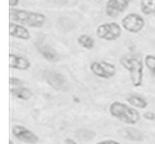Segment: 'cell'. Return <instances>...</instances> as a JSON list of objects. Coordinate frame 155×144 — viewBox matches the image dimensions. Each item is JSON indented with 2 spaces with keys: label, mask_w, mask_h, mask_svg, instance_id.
Segmentation results:
<instances>
[{
  "label": "cell",
  "mask_w": 155,
  "mask_h": 144,
  "mask_svg": "<svg viewBox=\"0 0 155 144\" xmlns=\"http://www.w3.org/2000/svg\"><path fill=\"white\" fill-rule=\"evenodd\" d=\"M9 17L12 22L32 28H41L46 21V16L44 14L21 8H11Z\"/></svg>",
  "instance_id": "1"
},
{
  "label": "cell",
  "mask_w": 155,
  "mask_h": 144,
  "mask_svg": "<svg viewBox=\"0 0 155 144\" xmlns=\"http://www.w3.org/2000/svg\"><path fill=\"white\" fill-rule=\"evenodd\" d=\"M109 113L112 117L128 125H136L141 119L140 113L136 109L120 101L110 104Z\"/></svg>",
  "instance_id": "2"
},
{
  "label": "cell",
  "mask_w": 155,
  "mask_h": 144,
  "mask_svg": "<svg viewBox=\"0 0 155 144\" xmlns=\"http://www.w3.org/2000/svg\"><path fill=\"white\" fill-rule=\"evenodd\" d=\"M120 63L129 72L133 87L142 86L144 75V64L142 59L136 56H124L120 59Z\"/></svg>",
  "instance_id": "3"
},
{
  "label": "cell",
  "mask_w": 155,
  "mask_h": 144,
  "mask_svg": "<svg viewBox=\"0 0 155 144\" xmlns=\"http://www.w3.org/2000/svg\"><path fill=\"white\" fill-rule=\"evenodd\" d=\"M122 27L117 22H107L97 27L95 34L102 40L112 42L117 40L122 36Z\"/></svg>",
  "instance_id": "4"
},
{
  "label": "cell",
  "mask_w": 155,
  "mask_h": 144,
  "mask_svg": "<svg viewBox=\"0 0 155 144\" xmlns=\"http://www.w3.org/2000/svg\"><path fill=\"white\" fill-rule=\"evenodd\" d=\"M145 26V19L139 14L130 13L121 20V27L130 33H139Z\"/></svg>",
  "instance_id": "5"
},
{
  "label": "cell",
  "mask_w": 155,
  "mask_h": 144,
  "mask_svg": "<svg viewBox=\"0 0 155 144\" xmlns=\"http://www.w3.org/2000/svg\"><path fill=\"white\" fill-rule=\"evenodd\" d=\"M91 72L103 79H110L116 75L117 68L113 63L105 61H93L89 66Z\"/></svg>",
  "instance_id": "6"
},
{
  "label": "cell",
  "mask_w": 155,
  "mask_h": 144,
  "mask_svg": "<svg viewBox=\"0 0 155 144\" xmlns=\"http://www.w3.org/2000/svg\"><path fill=\"white\" fill-rule=\"evenodd\" d=\"M12 135L20 141L27 144L39 143V137L32 130L22 125H15L12 128Z\"/></svg>",
  "instance_id": "7"
},
{
  "label": "cell",
  "mask_w": 155,
  "mask_h": 144,
  "mask_svg": "<svg viewBox=\"0 0 155 144\" xmlns=\"http://www.w3.org/2000/svg\"><path fill=\"white\" fill-rule=\"evenodd\" d=\"M130 3V0H107L105 5L106 15L109 18H116L124 13Z\"/></svg>",
  "instance_id": "8"
},
{
  "label": "cell",
  "mask_w": 155,
  "mask_h": 144,
  "mask_svg": "<svg viewBox=\"0 0 155 144\" xmlns=\"http://www.w3.org/2000/svg\"><path fill=\"white\" fill-rule=\"evenodd\" d=\"M9 35L12 37L24 41H28L31 38V34L25 26L12 21L9 22Z\"/></svg>",
  "instance_id": "9"
},
{
  "label": "cell",
  "mask_w": 155,
  "mask_h": 144,
  "mask_svg": "<svg viewBox=\"0 0 155 144\" xmlns=\"http://www.w3.org/2000/svg\"><path fill=\"white\" fill-rule=\"evenodd\" d=\"M9 67L17 70L26 71L31 67V62L26 57L19 54H9Z\"/></svg>",
  "instance_id": "10"
},
{
  "label": "cell",
  "mask_w": 155,
  "mask_h": 144,
  "mask_svg": "<svg viewBox=\"0 0 155 144\" xmlns=\"http://www.w3.org/2000/svg\"><path fill=\"white\" fill-rule=\"evenodd\" d=\"M45 79L50 86L56 90L61 88L65 82L64 77L61 73L54 72V71H49L46 72L45 75Z\"/></svg>",
  "instance_id": "11"
},
{
  "label": "cell",
  "mask_w": 155,
  "mask_h": 144,
  "mask_svg": "<svg viewBox=\"0 0 155 144\" xmlns=\"http://www.w3.org/2000/svg\"><path fill=\"white\" fill-rule=\"evenodd\" d=\"M10 94L14 98L24 101H29L33 96V93L31 89L27 87H22V86L11 88Z\"/></svg>",
  "instance_id": "12"
},
{
  "label": "cell",
  "mask_w": 155,
  "mask_h": 144,
  "mask_svg": "<svg viewBox=\"0 0 155 144\" xmlns=\"http://www.w3.org/2000/svg\"><path fill=\"white\" fill-rule=\"evenodd\" d=\"M127 101L133 107L141 109V110L147 108L148 106V102L147 100L138 95H130L127 98Z\"/></svg>",
  "instance_id": "13"
},
{
  "label": "cell",
  "mask_w": 155,
  "mask_h": 144,
  "mask_svg": "<svg viewBox=\"0 0 155 144\" xmlns=\"http://www.w3.org/2000/svg\"><path fill=\"white\" fill-rule=\"evenodd\" d=\"M77 43L86 50H92L95 47V39L89 35L83 33L80 35L77 39Z\"/></svg>",
  "instance_id": "14"
},
{
  "label": "cell",
  "mask_w": 155,
  "mask_h": 144,
  "mask_svg": "<svg viewBox=\"0 0 155 144\" xmlns=\"http://www.w3.org/2000/svg\"><path fill=\"white\" fill-rule=\"evenodd\" d=\"M39 52L41 56L48 62H54L58 60V54L54 49L48 45L41 47L39 49Z\"/></svg>",
  "instance_id": "15"
},
{
  "label": "cell",
  "mask_w": 155,
  "mask_h": 144,
  "mask_svg": "<svg viewBox=\"0 0 155 144\" xmlns=\"http://www.w3.org/2000/svg\"><path fill=\"white\" fill-rule=\"evenodd\" d=\"M140 11L145 15L155 14V0H141Z\"/></svg>",
  "instance_id": "16"
},
{
  "label": "cell",
  "mask_w": 155,
  "mask_h": 144,
  "mask_svg": "<svg viewBox=\"0 0 155 144\" xmlns=\"http://www.w3.org/2000/svg\"><path fill=\"white\" fill-rule=\"evenodd\" d=\"M124 134H126L124 136L125 139H128L132 141H142V140H143V134H142V131L135 129V128H125Z\"/></svg>",
  "instance_id": "17"
},
{
  "label": "cell",
  "mask_w": 155,
  "mask_h": 144,
  "mask_svg": "<svg viewBox=\"0 0 155 144\" xmlns=\"http://www.w3.org/2000/svg\"><path fill=\"white\" fill-rule=\"evenodd\" d=\"M145 64L151 75L155 77V56L147 54L145 57Z\"/></svg>",
  "instance_id": "18"
},
{
  "label": "cell",
  "mask_w": 155,
  "mask_h": 144,
  "mask_svg": "<svg viewBox=\"0 0 155 144\" xmlns=\"http://www.w3.org/2000/svg\"><path fill=\"white\" fill-rule=\"evenodd\" d=\"M9 82H10L11 85L15 86V87H20V86L23 85L22 80L14 76L10 77V78H9Z\"/></svg>",
  "instance_id": "19"
},
{
  "label": "cell",
  "mask_w": 155,
  "mask_h": 144,
  "mask_svg": "<svg viewBox=\"0 0 155 144\" xmlns=\"http://www.w3.org/2000/svg\"><path fill=\"white\" fill-rule=\"evenodd\" d=\"M144 119H145L148 121H151V122H154L155 121V113L154 112L151 111H147L142 114Z\"/></svg>",
  "instance_id": "20"
},
{
  "label": "cell",
  "mask_w": 155,
  "mask_h": 144,
  "mask_svg": "<svg viewBox=\"0 0 155 144\" xmlns=\"http://www.w3.org/2000/svg\"><path fill=\"white\" fill-rule=\"evenodd\" d=\"M95 144H123L120 142L117 141V140H113V139H106V140H101L99 142H97Z\"/></svg>",
  "instance_id": "21"
},
{
  "label": "cell",
  "mask_w": 155,
  "mask_h": 144,
  "mask_svg": "<svg viewBox=\"0 0 155 144\" xmlns=\"http://www.w3.org/2000/svg\"><path fill=\"white\" fill-rule=\"evenodd\" d=\"M64 144H78L77 142L74 139L71 138V137H66L64 140Z\"/></svg>",
  "instance_id": "22"
},
{
  "label": "cell",
  "mask_w": 155,
  "mask_h": 144,
  "mask_svg": "<svg viewBox=\"0 0 155 144\" xmlns=\"http://www.w3.org/2000/svg\"><path fill=\"white\" fill-rule=\"evenodd\" d=\"M20 0H9V6L11 8L16 7L19 4Z\"/></svg>",
  "instance_id": "23"
},
{
  "label": "cell",
  "mask_w": 155,
  "mask_h": 144,
  "mask_svg": "<svg viewBox=\"0 0 155 144\" xmlns=\"http://www.w3.org/2000/svg\"><path fill=\"white\" fill-rule=\"evenodd\" d=\"M9 144H14V142L12 141V140H11V139H10V140H9Z\"/></svg>",
  "instance_id": "24"
}]
</instances>
